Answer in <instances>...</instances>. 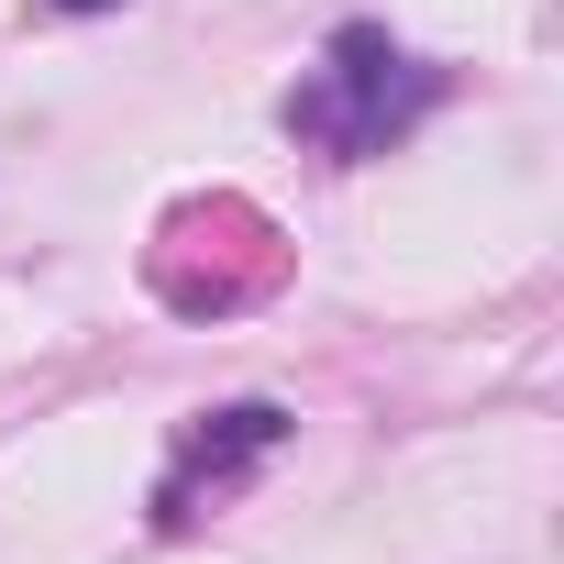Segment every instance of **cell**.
I'll use <instances>...</instances> for the list:
<instances>
[{"mask_svg":"<svg viewBox=\"0 0 564 564\" xmlns=\"http://www.w3.org/2000/svg\"><path fill=\"white\" fill-rule=\"evenodd\" d=\"M56 12H111V0H56Z\"/></svg>","mask_w":564,"mask_h":564,"instance_id":"4","label":"cell"},{"mask_svg":"<svg viewBox=\"0 0 564 564\" xmlns=\"http://www.w3.org/2000/svg\"><path fill=\"white\" fill-rule=\"evenodd\" d=\"M421 100H432V78H421L377 23H355V34H333V56L311 67V89H289V133L322 144V155H377Z\"/></svg>","mask_w":564,"mask_h":564,"instance_id":"2","label":"cell"},{"mask_svg":"<svg viewBox=\"0 0 564 564\" xmlns=\"http://www.w3.org/2000/svg\"><path fill=\"white\" fill-rule=\"evenodd\" d=\"M276 443H289V410H276V399H232V410H210V432L188 443V465L166 476V498H155V520H188V487L210 476V487H232L254 454H276Z\"/></svg>","mask_w":564,"mask_h":564,"instance_id":"3","label":"cell"},{"mask_svg":"<svg viewBox=\"0 0 564 564\" xmlns=\"http://www.w3.org/2000/svg\"><path fill=\"white\" fill-rule=\"evenodd\" d=\"M289 276V243L254 199H177L155 221V289L177 311H243Z\"/></svg>","mask_w":564,"mask_h":564,"instance_id":"1","label":"cell"}]
</instances>
